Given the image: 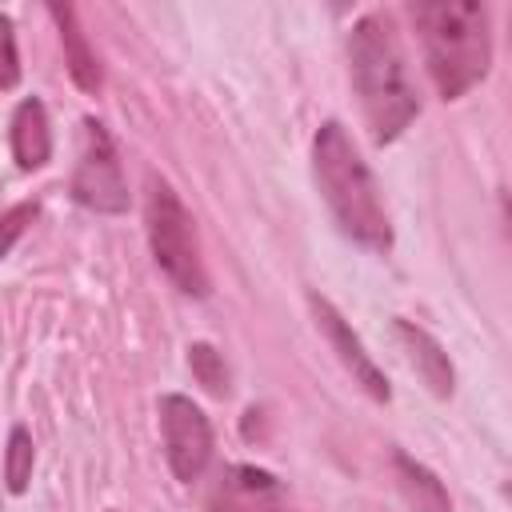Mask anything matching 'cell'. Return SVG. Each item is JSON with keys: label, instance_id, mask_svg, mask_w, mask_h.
Segmentation results:
<instances>
[{"label": "cell", "instance_id": "1", "mask_svg": "<svg viewBox=\"0 0 512 512\" xmlns=\"http://www.w3.org/2000/svg\"><path fill=\"white\" fill-rule=\"evenodd\" d=\"M348 68L372 144H392L420 112L404 44L388 12H368L348 32Z\"/></svg>", "mask_w": 512, "mask_h": 512}, {"label": "cell", "instance_id": "2", "mask_svg": "<svg viewBox=\"0 0 512 512\" xmlns=\"http://www.w3.org/2000/svg\"><path fill=\"white\" fill-rule=\"evenodd\" d=\"M312 176L316 188L336 220V228L368 248V252H388L392 248V224L380 200V184L360 156L356 140L340 120H324L312 136Z\"/></svg>", "mask_w": 512, "mask_h": 512}, {"label": "cell", "instance_id": "3", "mask_svg": "<svg viewBox=\"0 0 512 512\" xmlns=\"http://www.w3.org/2000/svg\"><path fill=\"white\" fill-rule=\"evenodd\" d=\"M412 20L440 100H460L492 68V16L480 0H420Z\"/></svg>", "mask_w": 512, "mask_h": 512}, {"label": "cell", "instance_id": "4", "mask_svg": "<svg viewBox=\"0 0 512 512\" xmlns=\"http://www.w3.org/2000/svg\"><path fill=\"white\" fill-rule=\"evenodd\" d=\"M144 232H148V248L160 264V272L184 292L204 300L212 292L208 268H204V252H200V236H196V220L184 208V200L176 196V188L148 172V192H144Z\"/></svg>", "mask_w": 512, "mask_h": 512}, {"label": "cell", "instance_id": "5", "mask_svg": "<svg viewBox=\"0 0 512 512\" xmlns=\"http://www.w3.org/2000/svg\"><path fill=\"white\" fill-rule=\"evenodd\" d=\"M72 200L100 216L128 212V184L108 128L96 116L80 120V156L72 168Z\"/></svg>", "mask_w": 512, "mask_h": 512}, {"label": "cell", "instance_id": "6", "mask_svg": "<svg viewBox=\"0 0 512 512\" xmlns=\"http://www.w3.org/2000/svg\"><path fill=\"white\" fill-rule=\"evenodd\" d=\"M156 416H160V444H164V460H168L172 476L180 484L200 480L204 468L212 464V424H208L204 408L180 392H168V396H160Z\"/></svg>", "mask_w": 512, "mask_h": 512}, {"label": "cell", "instance_id": "7", "mask_svg": "<svg viewBox=\"0 0 512 512\" xmlns=\"http://www.w3.org/2000/svg\"><path fill=\"white\" fill-rule=\"evenodd\" d=\"M308 308H312V320H316V328L324 332L328 348H332V352H336V360L348 368L352 384H360L376 404H388V400H392L388 376H384V372H380V364L368 356V348H364V340L352 332V324L336 312V304H332L328 296H320V292H308Z\"/></svg>", "mask_w": 512, "mask_h": 512}, {"label": "cell", "instance_id": "8", "mask_svg": "<svg viewBox=\"0 0 512 512\" xmlns=\"http://www.w3.org/2000/svg\"><path fill=\"white\" fill-rule=\"evenodd\" d=\"M204 504L208 512H288V492L256 464H228L216 472Z\"/></svg>", "mask_w": 512, "mask_h": 512}, {"label": "cell", "instance_id": "9", "mask_svg": "<svg viewBox=\"0 0 512 512\" xmlns=\"http://www.w3.org/2000/svg\"><path fill=\"white\" fill-rule=\"evenodd\" d=\"M392 332L404 348V360L416 368V376L428 384V392L436 400H448L456 392V368H452L448 352L440 348V340L432 332H424L420 324H412V320H396Z\"/></svg>", "mask_w": 512, "mask_h": 512}, {"label": "cell", "instance_id": "10", "mask_svg": "<svg viewBox=\"0 0 512 512\" xmlns=\"http://www.w3.org/2000/svg\"><path fill=\"white\" fill-rule=\"evenodd\" d=\"M48 16H52V24H56V32H60V48H64V64H68L72 84H76L80 92L96 96V92L104 88V68H100L96 48L88 44V36H84V28H80L76 8H72V4H48Z\"/></svg>", "mask_w": 512, "mask_h": 512}, {"label": "cell", "instance_id": "11", "mask_svg": "<svg viewBox=\"0 0 512 512\" xmlns=\"http://www.w3.org/2000/svg\"><path fill=\"white\" fill-rule=\"evenodd\" d=\"M12 160L20 172H36L52 160V120H48V108L44 100L36 96H24L12 112Z\"/></svg>", "mask_w": 512, "mask_h": 512}, {"label": "cell", "instance_id": "12", "mask_svg": "<svg viewBox=\"0 0 512 512\" xmlns=\"http://www.w3.org/2000/svg\"><path fill=\"white\" fill-rule=\"evenodd\" d=\"M392 472H396V488H400L408 512H452V496L428 464H420V460H412L408 452L396 448L392 452Z\"/></svg>", "mask_w": 512, "mask_h": 512}, {"label": "cell", "instance_id": "13", "mask_svg": "<svg viewBox=\"0 0 512 512\" xmlns=\"http://www.w3.org/2000/svg\"><path fill=\"white\" fill-rule=\"evenodd\" d=\"M32 464H36L32 432L16 424V428L8 432V448H4V484H8V492H12V496H24V492H28Z\"/></svg>", "mask_w": 512, "mask_h": 512}, {"label": "cell", "instance_id": "14", "mask_svg": "<svg viewBox=\"0 0 512 512\" xmlns=\"http://www.w3.org/2000/svg\"><path fill=\"white\" fill-rule=\"evenodd\" d=\"M188 368H192V376H196L212 396H224V392H228V364H224V356H220L212 344H204V340L188 344Z\"/></svg>", "mask_w": 512, "mask_h": 512}, {"label": "cell", "instance_id": "15", "mask_svg": "<svg viewBox=\"0 0 512 512\" xmlns=\"http://www.w3.org/2000/svg\"><path fill=\"white\" fill-rule=\"evenodd\" d=\"M36 216H40V204H36V200H20V204H12L8 212H0V264H4V256L16 248V240L36 224Z\"/></svg>", "mask_w": 512, "mask_h": 512}, {"label": "cell", "instance_id": "16", "mask_svg": "<svg viewBox=\"0 0 512 512\" xmlns=\"http://www.w3.org/2000/svg\"><path fill=\"white\" fill-rule=\"evenodd\" d=\"M20 84V52H16V24L0 12V92H12Z\"/></svg>", "mask_w": 512, "mask_h": 512}]
</instances>
